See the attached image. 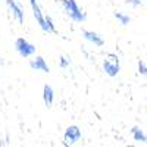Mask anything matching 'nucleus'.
Listing matches in <instances>:
<instances>
[{
  "label": "nucleus",
  "instance_id": "obj_7",
  "mask_svg": "<svg viewBox=\"0 0 147 147\" xmlns=\"http://www.w3.org/2000/svg\"><path fill=\"white\" fill-rule=\"evenodd\" d=\"M82 35H84V38L87 40V41L93 43V44L97 46V47H102V46L105 44V40L102 38V35L97 34V32H94V31H87V30H84V31H82Z\"/></svg>",
  "mask_w": 147,
  "mask_h": 147
},
{
  "label": "nucleus",
  "instance_id": "obj_3",
  "mask_svg": "<svg viewBox=\"0 0 147 147\" xmlns=\"http://www.w3.org/2000/svg\"><path fill=\"white\" fill-rule=\"evenodd\" d=\"M15 49L22 57H30L35 53V46L27 41L25 38H18L15 41Z\"/></svg>",
  "mask_w": 147,
  "mask_h": 147
},
{
  "label": "nucleus",
  "instance_id": "obj_2",
  "mask_svg": "<svg viewBox=\"0 0 147 147\" xmlns=\"http://www.w3.org/2000/svg\"><path fill=\"white\" fill-rule=\"evenodd\" d=\"M121 65H119V57L116 55H107L103 60V71L109 77H116L119 74Z\"/></svg>",
  "mask_w": 147,
  "mask_h": 147
},
{
  "label": "nucleus",
  "instance_id": "obj_14",
  "mask_svg": "<svg viewBox=\"0 0 147 147\" xmlns=\"http://www.w3.org/2000/svg\"><path fill=\"white\" fill-rule=\"evenodd\" d=\"M138 72L141 74V75H147V66H146V63L144 62H138Z\"/></svg>",
  "mask_w": 147,
  "mask_h": 147
},
{
  "label": "nucleus",
  "instance_id": "obj_5",
  "mask_svg": "<svg viewBox=\"0 0 147 147\" xmlns=\"http://www.w3.org/2000/svg\"><path fill=\"white\" fill-rule=\"evenodd\" d=\"M30 3H31V7H32V12H34V16L37 19V22H38V25L40 28L44 31V32H52L50 28H49V25L46 24V19H44V15H43V12L38 6V2L37 0H30Z\"/></svg>",
  "mask_w": 147,
  "mask_h": 147
},
{
  "label": "nucleus",
  "instance_id": "obj_8",
  "mask_svg": "<svg viewBox=\"0 0 147 147\" xmlns=\"http://www.w3.org/2000/svg\"><path fill=\"white\" fill-rule=\"evenodd\" d=\"M30 66H31L34 71H41V72H49V71H50L49 65L46 63V60H44L41 56H38V57H35L34 60H31Z\"/></svg>",
  "mask_w": 147,
  "mask_h": 147
},
{
  "label": "nucleus",
  "instance_id": "obj_12",
  "mask_svg": "<svg viewBox=\"0 0 147 147\" xmlns=\"http://www.w3.org/2000/svg\"><path fill=\"white\" fill-rule=\"evenodd\" d=\"M69 65H71V59H69V57H66V56H62V57L59 59V66L62 68V69H66Z\"/></svg>",
  "mask_w": 147,
  "mask_h": 147
},
{
  "label": "nucleus",
  "instance_id": "obj_16",
  "mask_svg": "<svg viewBox=\"0 0 147 147\" xmlns=\"http://www.w3.org/2000/svg\"><path fill=\"white\" fill-rule=\"evenodd\" d=\"M3 63H5V60H3V59H0V65H3Z\"/></svg>",
  "mask_w": 147,
  "mask_h": 147
},
{
  "label": "nucleus",
  "instance_id": "obj_6",
  "mask_svg": "<svg viewBox=\"0 0 147 147\" xmlns=\"http://www.w3.org/2000/svg\"><path fill=\"white\" fill-rule=\"evenodd\" d=\"M6 5L10 10L12 16H13L19 24H24V12H22V7L19 3H16L15 0H6Z\"/></svg>",
  "mask_w": 147,
  "mask_h": 147
},
{
  "label": "nucleus",
  "instance_id": "obj_15",
  "mask_svg": "<svg viewBox=\"0 0 147 147\" xmlns=\"http://www.w3.org/2000/svg\"><path fill=\"white\" fill-rule=\"evenodd\" d=\"M127 5H131L134 7H138V6H141V0H127Z\"/></svg>",
  "mask_w": 147,
  "mask_h": 147
},
{
  "label": "nucleus",
  "instance_id": "obj_13",
  "mask_svg": "<svg viewBox=\"0 0 147 147\" xmlns=\"http://www.w3.org/2000/svg\"><path fill=\"white\" fill-rule=\"evenodd\" d=\"M44 19H46V24L49 25V28H50V31H52V32H56V28H55V24H53L52 18L49 16V15H46V16H44Z\"/></svg>",
  "mask_w": 147,
  "mask_h": 147
},
{
  "label": "nucleus",
  "instance_id": "obj_1",
  "mask_svg": "<svg viewBox=\"0 0 147 147\" xmlns=\"http://www.w3.org/2000/svg\"><path fill=\"white\" fill-rule=\"evenodd\" d=\"M60 3H62V7L65 9V12L68 13V16L72 21H75V22H84L85 19H87V15H85L84 12L78 7L75 0H60Z\"/></svg>",
  "mask_w": 147,
  "mask_h": 147
},
{
  "label": "nucleus",
  "instance_id": "obj_4",
  "mask_svg": "<svg viewBox=\"0 0 147 147\" xmlns=\"http://www.w3.org/2000/svg\"><path fill=\"white\" fill-rule=\"evenodd\" d=\"M82 137L81 129L77 125H71L66 128L65 134H63V140H65V146H74L75 143H78Z\"/></svg>",
  "mask_w": 147,
  "mask_h": 147
},
{
  "label": "nucleus",
  "instance_id": "obj_10",
  "mask_svg": "<svg viewBox=\"0 0 147 147\" xmlns=\"http://www.w3.org/2000/svg\"><path fill=\"white\" fill-rule=\"evenodd\" d=\"M131 134H132V137L136 141H140V143H147V136L138 128V127H132L131 129Z\"/></svg>",
  "mask_w": 147,
  "mask_h": 147
},
{
  "label": "nucleus",
  "instance_id": "obj_9",
  "mask_svg": "<svg viewBox=\"0 0 147 147\" xmlns=\"http://www.w3.org/2000/svg\"><path fill=\"white\" fill-rule=\"evenodd\" d=\"M43 100H44L47 107H52L53 100H55V91H53V88L50 87V85H44V88H43Z\"/></svg>",
  "mask_w": 147,
  "mask_h": 147
},
{
  "label": "nucleus",
  "instance_id": "obj_11",
  "mask_svg": "<svg viewBox=\"0 0 147 147\" xmlns=\"http://www.w3.org/2000/svg\"><path fill=\"white\" fill-rule=\"evenodd\" d=\"M113 16L119 21L121 25H128L129 21H131V18H129V16H127V15H124V13H121V12H115Z\"/></svg>",
  "mask_w": 147,
  "mask_h": 147
}]
</instances>
